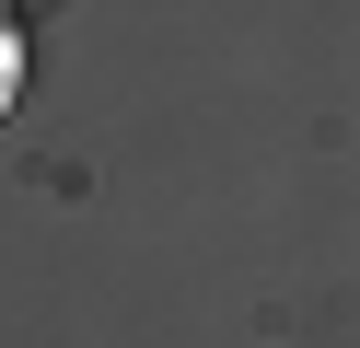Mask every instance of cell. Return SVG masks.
Instances as JSON below:
<instances>
[{
    "instance_id": "obj_1",
    "label": "cell",
    "mask_w": 360,
    "mask_h": 348,
    "mask_svg": "<svg viewBox=\"0 0 360 348\" xmlns=\"http://www.w3.org/2000/svg\"><path fill=\"white\" fill-rule=\"evenodd\" d=\"M12 82H24V58H12V35H0V105H12Z\"/></svg>"
}]
</instances>
